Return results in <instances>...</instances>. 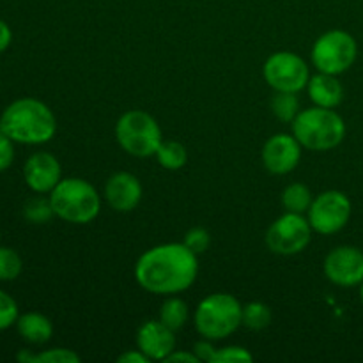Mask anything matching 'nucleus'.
Masks as SVG:
<instances>
[{"mask_svg":"<svg viewBox=\"0 0 363 363\" xmlns=\"http://www.w3.org/2000/svg\"><path fill=\"white\" fill-rule=\"evenodd\" d=\"M307 92L314 105L325 106V108H335L344 98V87L337 80L335 74L318 73L311 77L307 84Z\"/></svg>","mask_w":363,"mask_h":363,"instance_id":"16","label":"nucleus"},{"mask_svg":"<svg viewBox=\"0 0 363 363\" xmlns=\"http://www.w3.org/2000/svg\"><path fill=\"white\" fill-rule=\"evenodd\" d=\"M165 362H188V363H197L199 358L195 357L194 351L191 353H181V351L174 350L169 357L165 358Z\"/></svg>","mask_w":363,"mask_h":363,"instance_id":"33","label":"nucleus"},{"mask_svg":"<svg viewBox=\"0 0 363 363\" xmlns=\"http://www.w3.org/2000/svg\"><path fill=\"white\" fill-rule=\"evenodd\" d=\"M155 156L160 165L167 170H179L188 162L186 147L177 140H163Z\"/></svg>","mask_w":363,"mask_h":363,"instance_id":"18","label":"nucleus"},{"mask_svg":"<svg viewBox=\"0 0 363 363\" xmlns=\"http://www.w3.org/2000/svg\"><path fill=\"white\" fill-rule=\"evenodd\" d=\"M23 215L30 223H46L52 220V216H55V213H53L50 197L48 199L35 197V199H30V201L25 204Z\"/></svg>","mask_w":363,"mask_h":363,"instance_id":"24","label":"nucleus"},{"mask_svg":"<svg viewBox=\"0 0 363 363\" xmlns=\"http://www.w3.org/2000/svg\"><path fill=\"white\" fill-rule=\"evenodd\" d=\"M243 305L227 293L204 298L195 311V328L204 339L222 340L243 325Z\"/></svg>","mask_w":363,"mask_h":363,"instance_id":"5","label":"nucleus"},{"mask_svg":"<svg viewBox=\"0 0 363 363\" xmlns=\"http://www.w3.org/2000/svg\"><path fill=\"white\" fill-rule=\"evenodd\" d=\"M21 257L16 250L7 247H0V280L9 282V280L18 279L21 273Z\"/></svg>","mask_w":363,"mask_h":363,"instance_id":"25","label":"nucleus"},{"mask_svg":"<svg viewBox=\"0 0 363 363\" xmlns=\"http://www.w3.org/2000/svg\"><path fill=\"white\" fill-rule=\"evenodd\" d=\"M351 201L346 194L328 190L319 194L308 208V222L319 234H335L347 225L351 218Z\"/></svg>","mask_w":363,"mask_h":363,"instance_id":"10","label":"nucleus"},{"mask_svg":"<svg viewBox=\"0 0 363 363\" xmlns=\"http://www.w3.org/2000/svg\"><path fill=\"white\" fill-rule=\"evenodd\" d=\"M119 363H149L147 357L142 353L140 350H133V351H128V353H123L119 358H117Z\"/></svg>","mask_w":363,"mask_h":363,"instance_id":"31","label":"nucleus"},{"mask_svg":"<svg viewBox=\"0 0 363 363\" xmlns=\"http://www.w3.org/2000/svg\"><path fill=\"white\" fill-rule=\"evenodd\" d=\"M262 74L275 92H300L311 80L307 62L293 52L273 53L264 62Z\"/></svg>","mask_w":363,"mask_h":363,"instance_id":"9","label":"nucleus"},{"mask_svg":"<svg viewBox=\"0 0 363 363\" xmlns=\"http://www.w3.org/2000/svg\"><path fill=\"white\" fill-rule=\"evenodd\" d=\"M105 199L116 211H133L142 201V184L130 172H117L105 184Z\"/></svg>","mask_w":363,"mask_h":363,"instance_id":"15","label":"nucleus"},{"mask_svg":"<svg viewBox=\"0 0 363 363\" xmlns=\"http://www.w3.org/2000/svg\"><path fill=\"white\" fill-rule=\"evenodd\" d=\"M16 328L21 339L27 340L28 344H38V346L48 342L53 335L52 321L39 312H27V314L20 315L16 321Z\"/></svg>","mask_w":363,"mask_h":363,"instance_id":"17","label":"nucleus"},{"mask_svg":"<svg viewBox=\"0 0 363 363\" xmlns=\"http://www.w3.org/2000/svg\"><path fill=\"white\" fill-rule=\"evenodd\" d=\"M18 360L27 363H78L80 362V357L74 351L57 347V350L43 351L39 354H32L23 351V353L18 354Z\"/></svg>","mask_w":363,"mask_h":363,"instance_id":"23","label":"nucleus"},{"mask_svg":"<svg viewBox=\"0 0 363 363\" xmlns=\"http://www.w3.org/2000/svg\"><path fill=\"white\" fill-rule=\"evenodd\" d=\"M116 137L121 147L135 158L155 156L163 142L162 128L155 117L142 110L123 113L116 124Z\"/></svg>","mask_w":363,"mask_h":363,"instance_id":"6","label":"nucleus"},{"mask_svg":"<svg viewBox=\"0 0 363 363\" xmlns=\"http://www.w3.org/2000/svg\"><path fill=\"white\" fill-rule=\"evenodd\" d=\"M0 130L13 142L27 145L46 144L57 133V119L48 105L34 98L11 103L0 117Z\"/></svg>","mask_w":363,"mask_h":363,"instance_id":"2","label":"nucleus"},{"mask_svg":"<svg viewBox=\"0 0 363 363\" xmlns=\"http://www.w3.org/2000/svg\"><path fill=\"white\" fill-rule=\"evenodd\" d=\"M14 160V145L13 140L0 130V172L7 170L13 165Z\"/></svg>","mask_w":363,"mask_h":363,"instance_id":"29","label":"nucleus"},{"mask_svg":"<svg viewBox=\"0 0 363 363\" xmlns=\"http://www.w3.org/2000/svg\"><path fill=\"white\" fill-rule=\"evenodd\" d=\"M301 158V144L294 135L277 133L262 147V163L266 170L277 176L293 172Z\"/></svg>","mask_w":363,"mask_h":363,"instance_id":"12","label":"nucleus"},{"mask_svg":"<svg viewBox=\"0 0 363 363\" xmlns=\"http://www.w3.org/2000/svg\"><path fill=\"white\" fill-rule=\"evenodd\" d=\"M199 275L197 254L184 243L149 248L135 264V280L142 289L160 296H176L194 286Z\"/></svg>","mask_w":363,"mask_h":363,"instance_id":"1","label":"nucleus"},{"mask_svg":"<svg viewBox=\"0 0 363 363\" xmlns=\"http://www.w3.org/2000/svg\"><path fill=\"white\" fill-rule=\"evenodd\" d=\"M291 128L301 147L311 151H330L346 137V123L342 117L333 108L318 105L300 110L291 123Z\"/></svg>","mask_w":363,"mask_h":363,"instance_id":"3","label":"nucleus"},{"mask_svg":"<svg viewBox=\"0 0 363 363\" xmlns=\"http://www.w3.org/2000/svg\"><path fill=\"white\" fill-rule=\"evenodd\" d=\"M183 243L186 245L194 254L199 255L204 254V252L208 250L209 243H211V236H209L208 230L202 229V227H194V229H190L186 233Z\"/></svg>","mask_w":363,"mask_h":363,"instance_id":"28","label":"nucleus"},{"mask_svg":"<svg viewBox=\"0 0 363 363\" xmlns=\"http://www.w3.org/2000/svg\"><path fill=\"white\" fill-rule=\"evenodd\" d=\"M272 110L277 119L282 123H293L294 117L300 113V99L296 92H279L272 99Z\"/></svg>","mask_w":363,"mask_h":363,"instance_id":"21","label":"nucleus"},{"mask_svg":"<svg viewBox=\"0 0 363 363\" xmlns=\"http://www.w3.org/2000/svg\"><path fill=\"white\" fill-rule=\"evenodd\" d=\"M312 201H314V197H312L311 188L301 183L289 184L282 194V204L286 208V211L289 213H300V215H303V213L308 211Z\"/></svg>","mask_w":363,"mask_h":363,"instance_id":"19","label":"nucleus"},{"mask_svg":"<svg viewBox=\"0 0 363 363\" xmlns=\"http://www.w3.org/2000/svg\"><path fill=\"white\" fill-rule=\"evenodd\" d=\"M254 360L252 353L241 346H227L222 350H216L213 363H248Z\"/></svg>","mask_w":363,"mask_h":363,"instance_id":"27","label":"nucleus"},{"mask_svg":"<svg viewBox=\"0 0 363 363\" xmlns=\"http://www.w3.org/2000/svg\"><path fill=\"white\" fill-rule=\"evenodd\" d=\"M358 46L346 30H330L319 35L312 46V64L319 73L342 74L357 60Z\"/></svg>","mask_w":363,"mask_h":363,"instance_id":"7","label":"nucleus"},{"mask_svg":"<svg viewBox=\"0 0 363 363\" xmlns=\"http://www.w3.org/2000/svg\"><path fill=\"white\" fill-rule=\"evenodd\" d=\"M11 41H13V32H11L9 25H7L6 21L0 20V53L6 52L7 46L11 45Z\"/></svg>","mask_w":363,"mask_h":363,"instance_id":"32","label":"nucleus"},{"mask_svg":"<svg viewBox=\"0 0 363 363\" xmlns=\"http://www.w3.org/2000/svg\"><path fill=\"white\" fill-rule=\"evenodd\" d=\"M325 275L335 286H360L363 282V252L347 245L333 248L325 259Z\"/></svg>","mask_w":363,"mask_h":363,"instance_id":"11","label":"nucleus"},{"mask_svg":"<svg viewBox=\"0 0 363 363\" xmlns=\"http://www.w3.org/2000/svg\"><path fill=\"white\" fill-rule=\"evenodd\" d=\"M55 216L67 223H91L101 211V199L91 183L80 177H67L50 191Z\"/></svg>","mask_w":363,"mask_h":363,"instance_id":"4","label":"nucleus"},{"mask_svg":"<svg viewBox=\"0 0 363 363\" xmlns=\"http://www.w3.org/2000/svg\"><path fill=\"white\" fill-rule=\"evenodd\" d=\"M312 240V227L308 218L300 213H289L277 218L266 233V245L273 254L296 255L308 247Z\"/></svg>","mask_w":363,"mask_h":363,"instance_id":"8","label":"nucleus"},{"mask_svg":"<svg viewBox=\"0 0 363 363\" xmlns=\"http://www.w3.org/2000/svg\"><path fill=\"white\" fill-rule=\"evenodd\" d=\"M160 321L172 332H179L188 321V307L181 298H169L160 308Z\"/></svg>","mask_w":363,"mask_h":363,"instance_id":"20","label":"nucleus"},{"mask_svg":"<svg viewBox=\"0 0 363 363\" xmlns=\"http://www.w3.org/2000/svg\"><path fill=\"white\" fill-rule=\"evenodd\" d=\"M360 286H362V287H360V298H362V301H363V282L360 284Z\"/></svg>","mask_w":363,"mask_h":363,"instance_id":"34","label":"nucleus"},{"mask_svg":"<svg viewBox=\"0 0 363 363\" xmlns=\"http://www.w3.org/2000/svg\"><path fill=\"white\" fill-rule=\"evenodd\" d=\"M18 318V305L13 298L7 293L0 291V330L11 328L13 325H16Z\"/></svg>","mask_w":363,"mask_h":363,"instance_id":"26","label":"nucleus"},{"mask_svg":"<svg viewBox=\"0 0 363 363\" xmlns=\"http://www.w3.org/2000/svg\"><path fill=\"white\" fill-rule=\"evenodd\" d=\"M162 321H145L137 332V347L149 360H163L176 350V337Z\"/></svg>","mask_w":363,"mask_h":363,"instance_id":"14","label":"nucleus"},{"mask_svg":"<svg viewBox=\"0 0 363 363\" xmlns=\"http://www.w3.org/2000/svg\"><path fill=\"white\" fill-rule=\"evenodd\" d=\"M243 325L248 330H264L266 326L272 323V311L262 301H250V303L243 305Z\"/></svg>","mask_w":363,"mask_h":363,"instance_id":"22","label":"nucleus"},{"mask_svg":"<svg viewBox=\"0 0 363 363\" xmlns=\"http://www.w3.org/2000/svg\"><path fill=\"white\" fill-rule=\"evenodd\" d=\"M23 177L27 186L35 194H50L62 179L59 160L50 152H34L25 162Z\"/></svg>","mask_w":363,"mask_h":363,"instance_id":"13","label":"nucleus"},{"mask_svg":"<svg viewBox=\"0 0 363 363\" xmlns=\"http://www.w3.org/2000/svg\"><path fill=\"white\" fill-rule=\"evenodd\" d=\"M213 340L204 339V340H199L195 342L194 346V354L199 358V362H206V363H213L215 360V354H216V347L213 346Z\"/></svg>","mask_w":363,"mask_h":363,"instance_id":"30","label":"nucleus"}]
</instances>
